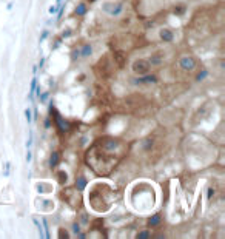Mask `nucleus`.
<instances>
[{
  "instance_id": "nucleus-1",
  "label": "nucleus",
  "mask_w": 225,
  "mask_h": 239,
  "mask_svg": "<svg viewBox=\"0 0 225 239\" xmlns=\"http://www.w3.org/2000/svg\"><path fill=\"white\" fill-rule=\"evenodd\" d=\"M133 71L136 74H139V76L147 74L150 71V63H148L147 60H136V62L133 63Z\"/></svg>"
},
{
  "instance_id": "nucleus-2",
  "label": "nucleus",
  "mask_w": 225,
  "mask_h": 239,
  "mask_svg": "<svg viewBox=\"0 0 225 239\" xmlns=\"http://www.w3.org/2000/svg\"><path fill=\"white\" fill-rule=\"evenodd\" d=\"M123 5L122 3H105L103 5V11H107V14L110 16H117L122 11Z\"/></svg>"
},
{
  "instance_id": "nucleus-3",
  "label": "nucleus",
  "mask_w": 225,
  "mask_h": 239,
  "mask_svg": "<svg viewBox=\"0 0 225 239\" xmlns=\"http://www.w3.org/2000/svg\"><path fill=\"white\" fill-rule=\"evenodd\" d=\"M181 66L184 68V70H187V71H191L194 66H196V60L193 59V57H182L181 59Z\"/></svg>"
},
{
  "instance_id": "nucleus-4",
  "label": "nucleus",
  "mask_w": 225,
  "mask_h": 239,
  "mask_svg": "<svg viewBox=\"0 0 225 239\" xmlns=\"http://www.w3.org/2000/svg\"><path fill=\"white\" fill-rule=\"evenodd\" d=\"M160 37H162V40L171 42L174 39V34H173V31H170L168 28H164V29H160Z\"/></svg>"
},
{
  "instance_id": "nucleus-5",
  "label": "nucleus",
  "mask_w": 225,
  "mask_h": 239,
  "mask_svg": "<svg viewBox=\"0 0 225 239\" xmlns=\"http://www.w3.org/2000/svg\"><path fill=\"white\" fill-rule=\"evenodd\" d=\"M57 164H59V153H57V151H54V153L51 154V162H50V165L56 167Z\"/></svg>"
},
{
  "instance_id": "nucleus-6",
  "label": "nucleus",
  "mask_w": 225,
  "mask_h": 239,
  "mask_svg": "<svg viewBox=\"0 0 225 239\" xmlns=\"http://www.w3.org/2000/svg\"><path fill=\"white\" fill-rule=\"evenodd\" d=\"M85 11H86V6H85L83 3H80V5L76 8V13H77V14H80V16H83V14H85Z\"/></svg>"
},
{
  "instance_id": "nucleus-7",
  "label": "nucleus",
  "mask_w": 225,
  "mask_h": 239,
  "mask_svg": "<svg viewBox=\"0 0 225 239\" xmlns=\"http://www.w3.org/2000/svg\"><path fill=\"white\" fill-rule=\"evenodd\" d=\"M137 82H156V77H154L153 74H148L147 77H142V79H139Z\"/></svg>"
},
{
  "instance_id": "nucleus-8",
  "label": "nucleus",
  "mask_w": 225,
  "mask_h": 239,
  "mask_svg": "<svg viewBox=\"0 0 225 239\" xmlns=\"http://www.w3.org/2000/svg\"><path fill=\"white\" fill-rule=\"evenodd\" d=\"M85 185H86L85 178H83V176H79V179H77V187H79V188H83Z\"/></svg>"
},
{
  "instance_id": "nucleus-9",
  "label": "nucleus",
  "mask_w": 225,
  "mask_h": 239,
  "mask_svg": "<svg viewBox=\"0 0 225 239\" xmlns=\"http://www.w3.org/2000/svg\"><path fill=\"white\" fill-rule=\"evenodd\" d=\"M159 221H160V216L159 215H156V216H153L150 219V225H157L159 224Z\"/></svg>"
},
{
  "instance_id": "nucleus-10",
  "label": "nucleus",
  "mask_w": 225,
  "mask_h": 239,
  "mask_svg": "<svg viewBox=\"0 0 225 239\" xmlns=\"http://www.w3.org/2000/svg\"><path fill=\"white\" fill-rule=\"evenodd\" d=\"M137 238H139V239H147V238H150V231H140V233L137 235Z\"/></svg>"
},
{
  "instance_id": "nucleus-11",
  "label": "nucleus",
  "mask_w": 225,
  "mask_h": 239,
  "mask_svg": "<svg viewBox=\"0 0 225 239\" xmlns=\"http://www.w3.org/2000/svg\"><path fill=\"white\" fill-rule=\"evenodd\" d=\"M88 54H91V46L90 45H86L83 48V51H82V56H88Z\"/></svg>"
},
{
  "instance_id": "nucleus-12",
  "label": "nucleus",
  "mask_w": 225,
  "mask_h": 239,
  "mask_svg": "<svg viewBox=\"0 0 225 239\" xmlns=\"http://www.w3.org/2000/svg\"><path fill=\"white\" fill-rule=\"evenodd\" d=\"M25 113H26V119H28V120H31V111H29V110H26V111H25Z\"/></svg>"
}]
</instances>
